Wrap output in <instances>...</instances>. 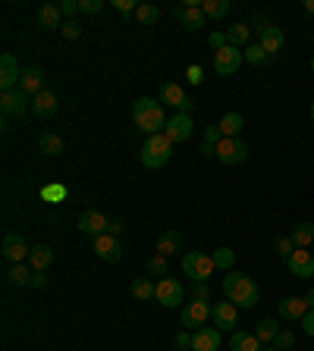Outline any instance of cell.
I'll use <instances>...</instances> for the list:
<instances>
[{
    "label": "cell",
    "instance_id": "ee69618b",
    "mask_svg": "<svg viewBox=\"0 0 314 351\" xmlns=\"http://www.w3.org/2000/svg\"><path fill=\"white\" fill-rule=\"evenodd\" d=\"M113 10L123 16H135V10H138V3L135 0H113Z\"/></svg>",
    "mask_w": 314,
    "mask_h": 351
},
{
    "label": "cell",
    "instance_id": "d6986e66",
    "mask_svg": "<svg viewBox=\"0 0 314 351\" xmlns=\"http://www.w3.org/2000/svg\"><path fill=\"white\" fill-rule=\"evenodd\" d=\"M107 223H110V220L104 217V213H101V210H85L82 217H79V229L85 232V235H91V239H97V235H104L107 232Z\"/></svg>",
    "mask_w": 314,
    "mask_h": 351
},
{
    "label": "cell",
    "instance_id": "f5cc1de1",
    "mask_svg": "<svg viewBox=\"0 0 314 351\" xmlns=\"http://www.w3.org/2000/svg\"><path fill=\"white\" fill-rule=\"evenodd\" d=\"M302 329H305L308 336H314V311H308V314L302 317Z\"/></svg>",
    "mask_w": 314,
    "mask_h": 351
},
{
    "label": "cell",
    "instance_id": "680465c9",
    "mask_svg": "<svg viewBox=\"0 0 314 351\" xmlns=\"http://www.w3.org/2000/svg\"><path fill=\"white\" fill-rule=\"evenodd\" d=\"M261 351H280V348H274V345H264V348Z\"/></svg>",
    "mask_w": 314,
    "mask_h": 351
},
{
    "label": "cell",
    "instance_id": "7dc6e473",
    "mask_svg": "<svg viewBox=\"0 0 314 351\" xmlns=\"http://www.w3.org/2000/svg\"><path fill=\"white\" fill-rule=\"evenodd\" d=\"M57 7H60V13H63V16H69V19H73V16L79 13V0H60Z\"/></svg>",
    "mask_w": 314,
    "mask_h": 351
},
{
    "label": "cell",
    "instance_id": "7a4b0ae2",
    "mask_svg": "<svg viewBox=\"0 0 314 351\" xmlns=\"http://www.w3.org/2000/svg\"><path fill=\"white\" fill-rule=\"evenodd\" d=\"M224 295H226V301H232L236 307H245V311H252L258 304V285H254V279L245 276V273H236V270L224 276Z\"/></svg>",
    "mask_w": 314,
    "mask_h": 351
},
{
    "label": "cell",
    "instance_id": "44dd1931",
    "mask_svg": "<svg viewBox=\"0 0 314 351\" xmlns=\"http://www.w3.org/2000/svg\"><path fill=\"white\" fill-rule=\"evenodd\" d=\"M32 113L35 116H41V120H51L53 113H57V94L53 91H41V94L32 97Z\"/></svg>",
    "mask_w": 314,
    "mask_h": 351
},
{
    "label": "cell",
    "instance_id": "bcb514c9",
    "mask_svg": "<svg viewBox=\"0 0 314 351\" xmlns=\"http://www.w3.org/2000/svg\"><path fill=\"white\" fill-rule=\"evenodd\" d=\"M176 348L192 351V333H189V329H180V333H176Z\"/></svg>",
    "mask_w": 314,
    "mask_h": 351
},
{
    "label": "cell",
    "instance_id": "74e56055",
    "mask_svg": "<svg viewBox=\"0 0 314 351\" xmlns=\"http://www.w3.org/2000/svg\"><path fill=\"white\" fill-rule=\"evenodd\" d=\"M210 257H214L217 270H232V263H236V251H232V248H217Z\"/></svg>",
    "mask_w": 314,
    "mask_h": 351
},
{
    "label": "cell",
    "instance_id": "8d00e7d4",
    "mask_svg": "<svg viewBox=\"0 0 314 351\" xmlns=\"http://www.w3.org/2000/svg\"><path fill=\"white\" fill-rule=\"evenodd\" d=\"M135 19H138V25H154L157 19H160V7H154V3H138Z\"/></svg>",
    "mask_w": 314,
    "mask_h": 351
},
{
    "label": "cell",
    "instance_id": "d4e9b609",
    "mask_svg": "<svg viewBox=\"0 0 314 351\" xmlns=\"http://www.w3.org/2000/svg\"><path fill=\"white\" fill-rule=\"evenodd\" d=\"M180 248H182V232L170 229V232H164V235L157 239V245H154V255H164V257H170V255H176Z\"/></svg>",
    "mask_w": 314,
    "mask_h": 351
},
{
    "label": "cell",
    "instance_id": "6f0895ef",
    "mask_svg": "<svg viewBox=\"0 0 314 351\" xmlns=\"http://www.w3.org/2000/svg\"><path fill=\"white\" fill-rule=\"evenodd\" d=\"M308 116H311V126H314V101H311V110H308Z\"/></svg>",
    "mask_w": 314,
    "mask_h": 351
},
{
    "label": "cell",
    "instance_id": "52a82bcc",
    "mask_svg": "<svg viewBox=\"0 0 314 351\" xmlns=\"http://www.w3.org/2000/svg\"><path fill=\"white\" fill-rule=\"evenodd\" d=\"M0 251H3L7 263H25L32 257L29 242H25L19 232H7V235H3V245H0Z\"/></svg>",
    "mask_w": 314,
    "mask_h": 351
},
{
    "label": "cell",
    "instance_id": "e0dca14e",
    "mask_svg": "<svg viewBox=\"0 0 314 351\" xmlns=\"http://www.w3.org/2000/svg\"><path fill=\"white\" fill-rule=\"evenodd\" d=\"M192 351H220V329L198 326L192 333Z\"/></svg>",
    "mask_w": 314,
    "mask_h": 351
},
{
    "label": "cell",
    "instance_id": "8992f818",
    "mask_svg": "<svg viewBox=\"0 0 314 351\" xmlns=\"http://www.w3.org/2000/svg\"><path fill=\"white\" fill-rule=\"evenodd\" d=\"M210 320L220 333H236L239 326V307L232 304V301H217V304L210 307Z\"/></svg>",
    "mask_w": 314,
    "mask_h": 351
},
{
    "label": "cell",
    "instance_id": "ab89813d",
    "mask_svg": "<svg viewBox=\"0 0 314 351\" xmlns=\"http://www.w3.org/2000/svg\"><path fill=\"white\" fill-rule=\"evenodd\" d=\"M274 251H277V255L283 257V261H289V257H292V251H295V245H292V239H289V235H283V239H277V242H274Z\"/></svg>",
    "mask_w": 314,
    "mask_h": 351
},
{
    "label": "cell",
    "instance_id": "5b68a950",
    "mask_svg": "<svg viewBox=\"0 0 314 351\" xmlns=\"http://www.w3.org/2000/svg\"><path fill=\"white\" fill-rule=\"evenodd\" d=\"M217 160L226 166H239L248 160V144L242 138H220L217 142Z\"/></svg>",
    "mask_w": 314,
    "mask_h": 351
},
{
    "label": "cell",
    "instance_id": "8fae6325",
    "mask_svg": "<svg viewBox=\"0 0 314 351\" xmlns=\"http://www.w3.org/2000/svg\"><path fill=\"white\" fill-rule=\"evenodd\" d=\"M192 132H195V122H192V116H189V113H176V116H170V122H167V129H164V135L170 138L173 144L189 142V138H192Z\"/></svg>",
    "mask_w": 314,
    "mask_h": 351
},
{
    "label": "cell",
    "instance_id": "91938a15",
    "mask_svg": "<svg viewBox=\"0 0 314 351\" xmlns=\"http://www.w3.org/2000/svg\"><path fill=\"white\" fill-rule=\"evenodd\" d=\"M311 73H314V57H311Z\"/></svg>",
    "mask_w": 314,
    "mask_h": 351
},
{
    "label": "cell",
    "instance_id": "7402d4cb",
    "mask_svg": "<svg viewBox=\"0 0 314 351\" xmlns=\"http://www.w3.org/2000/svg\"><path fill=\"white\" fill-rule=\"evenodd\" d=\"M258 44H261L270 57H274V53H280V51H283V44H286L283 29H277V25H264V29H261V41H258Z\"/></svg>",
    "mask_w": 314,
    "mask_h": 351
},
{
    "label": "cell",
    "instance_id": "9c48e42d",
    "mask_svg": "<svg viewBox=\"0 0 314 351\" xmlns=\"http://www.w3.org/2000/svg\"><path fill=\"white\" fill-rule=\"evenodd\" d=\"M210 301H189L186 307H182V329H189V333H195V326H204V323L210 320Z\"/></svg>",
    "mask_w": 314,
    "mask_h": 351
},
{
    "label": "cell",
    "instance_id": "816d5d0a",
    "mask_svg": "<svg viewBox=\"0 0 314 351\" xmlns=\"http://www.w3.org/2000/svg\"><path fill=\"white\" fill-rule=\"evenodd\" d=\"M123 229H126V226H123V220H110V223H107V235H113V239H120Z\"/></svg>",
    "mask_w": 314,
    "mask_h": 351
},
{
    "label": "cell",
    "instance_id": "836d02e7",
    "mask_svg": "<svg viewBox=\"0 0 314 351\" xmlns=\"http://www.w3.org/2000/svg\"><path fill=\"white\" fill-rule=\"evenodd\" d=\"M277 333H280V326H277V320H270V317L254 326V336H258V342H261V345H274Z\"/></svg>",
    "mask_w": 314,
    "mask_h": 351
},
{
    "label": "cell",
    "instance_id": "4dcf8cb0",
    "mask_svg": "<svg viewBox=\"0 0 314 351\" xmlns=\"http://www.w3.org/2000/svg\"><path fill=\"white\" fill-rule=\"evenodd\" d=\"M7 283L10 285H32V270L25 267V263H10V270H7Z\"/></svg>",
    "mask_w": 314,
    "mask_h": 351
},
{
    "label": "cell",
    "instance_id": "d590c367",
    "mask_svg": "<svg viewBox=\"0 0 314 351\" xmlns=\"http://www.w3.org/2000/svg\"><path fill=\"white\" fill-rule=\"evenodd\" d=\"M242 57H245V63H252V66H267L270 63V53L264 51L261 44H248L245 51H242Z\"/></svg>",
    "mask_w": 314,
    "mask_h": 351
},
{
    "label": "cell",
    "instance_id": "603a6c76",
    "mask_svg": "<svg viewBox=\"0 0 314 351\" xmlns=\"http://www.w3.org/2000/svg\"><path fill=\"white\" fill-rule=\"evenodd\" d=\"M63 13H60V7L57 3H45V7L38 10V25L45 31H53V29H63Z\"/></svg>",
    "mask_w": 314,
    "mask_h": 351
},
{
    "label": "cell",
    "instance_id": "9a60e30c",
    "mask_svg": "<svg viewBox=\"0 0 314 351\" xmlns=\"http://www.w3.org/2000/svg\"><path fill=\"white\" fill-rule=\"evenodd\" d=\"M0 110L7 113V116H23L25 110H32V97H25L23 91H3L0 94Z\"/></svg>",
    "mask_w": 314,
    "mask_h": 351
},
{
    "label": "cell",
    "instance_id": "1f68e13d",
    "mask_svg": "<svg viewBox=\"0 0 314 351\" xmlns=\"http://www.w3.org/2000/svg\"><path fill=\"white\" fill-rule=\"evenodd\" d=\"M38 148L45 151L47 157H57V154H63V138L57 132H45L38 138Z\"/></svg>",
    "mask_w": 314,
    "mask_h": 351
},
{
    "label": "cell",
    "instance_id": "6da1fadb",
    "mask_svg": "<svg viewBox=\"0 0 314 351\" xmlns=\"http://www.w3.org/2000/svg\"><path fill=\"white\" fill-rule=\"evenodd\" d=\"M132 120H135V126L142 129L145 135H160L167 129V113H164V104L160 101H154V97H138L132 104Z\"/></svg>",
    "mask_w": 314,
    "mask_h": 351
},
{
    "label": "cell",
    "instance_id": "ac0fdd59",
    "mask_svg": "<svg viewBox=\"0 0 314 351\" xmlns=\"http://www.w3.org/2000/svg\"><path fill=\"white\" fill-rule=\"evenodd\" d=\"M308 311H311V307H308L305 295H302V298H283L277 304L280 320H289V323H302V317H305Z\"/></svg>",
    "mask_w": 314,
    "mask_h": 351
},
{
    "label": "cell",
    "instance_id": "681fc988",
    "mask_svg": "<svg viewBox=\"0 0 314 351\" xmlns=\"http://www.w3.org/2000/svg\"><path fill=\"white\" fill-rule=\"evenodd\" d=\"M220 138H224V135H220V126H208V129H204V142H208V144H217Z\"/></svg>",
    "mask_w": 314,
    "mask_h": 351
},
{
    "label": "cell",
    "instance_id": "5bb4252c",
    "mask_svg": "<svg viewBox=\"0 0 314 351\" xmlns=\"http://www.w3.org/2000/svg\"><path fill=\"white\" fill-rule=\"evenodd\" d=\"M286 267H289V273L295 279H311L314 276V257H311V251L295 248V251H292V257L286 261Z\"/></svg>",
    "mask_w": 314,
    "mask_h": 351
},
{
    "label": "cell",
    "instance_id": "9f6ffc18",
    "mask_svg": "<svg viewBox=\"0 0 314 351\" xmlns=\"http://www.w3.org/2000/svg\"><path fill=\"white\" fill-rule=\"evenodd\" d=\"M305 13L314 16V0H305Z\"/></svg>",
    "mask_w": 314,
    "mask_h": 351
},
{
    "label": "cell",
    "instance_id": "f6af8a7d",
    "mask_svg": "<svg viewBox=\"0 0 314 351\" xmlns=\"http://www.w3.org/2000/svg\"><path fill=\"white\" fill-rule=\"evenodd\" d=\"M210 298V285L208 283H192V301H208Z\"/></svg>",
    "mask_w": 314,
    "mask_h": 351
},
{
    "label": "cell",
    "instance_id": "c3c4849f",
    "mask_svg": "<svg viewBox=\"0 0 314 351\" xmlns=\"http://www.w3.org/2000/svg\"><path fill=\"white\" fill-rule=\"evenodd\" d=\"M208 44L214 47V51H220V47H226V44H230V41H226V35H224V31H210V35H208Z\"/></svg>",
    "mask_w": 314,
    "mask_h": 351
},
{
    "label": "cell",
    "instance_id": "30bf717a",
    "mask_svg": "<svg viewBox=\"0 0 314 351\" xmlns=\"http://www.w3.org/2000/svg\"><path fill=\"white\" fill-rule=\"evenodd\" d=\"M242 63H245V57H242L239 47H232V44L220 47V51L214 53V69H217L220 75H236Z\"/></svg>",
    "mask_w": 314,
    "mask_h": 351
},
{
    "label": "cell",
    "instance_id": "ba28073f",
    "mask_svg": "<svg viewBox=\"0 0 314 351\" xmlns=\"http://www.w3.org/2000/svg\"><path fill=\"white\" fill-rule=\"evenodd\" d=\"M157 101H160V104L176 107L180 113H192L195 110V101L176 82H164V85H160V94H157Z\"/></svg>",
    "mask_w": 314,
    "mask_h": 351
},
{
    "label": "cell",
    "instance_id": "2e32d148",
    "mask_svg": "<svg viewBox=\"0 0 314 351\" xmlns=\"http://www.w3.org/2000/svg\"><path fill=\"white\" fill-rule=\"evenodd\" d=\"M95 255L101 257V261H107V263H117V261H123V245H120V239H113V235H97L95 239Z\"/></svg>",
    "mask_w": 314,
    "mask_h": 351
},
{
    "label": "cell",
    "instance_id": "4316f807",
    "mask_svg": "<svg viewBox=\"0 0 314 351\" xmlns=\"http://www.w3.org/2000/svg\"><path fill=\"white\" fill-rule=\"evenodd\" d=\"M51 261H53V248L51 245H35V248H32L29 267L35 270V273H45V270L51 267Z\"/></svg>",
    "mask_w": 314,
    "mask_h": 351
},
{
    "label": "cell",
    "instance_id": "e575fe53",
    "mask_svg": "<svg viewBox=\"0 0 314 351\" xmlns=\"http://www.w3.org/2000/svg\"><path fill=\"white\" fill-rule=\"evenodd\" d=\"M202 10L208 19H224V16L232 10V3L230 0H202Z\"/></svg>",
    "mask_w": 314,
    "mask_h": 351
},
{
    "label": "cell",
    "instance_id": "7bdbcfd3",
    "mask_svg": "<svg viewBox=\"0 0 314 351\" xmlns=\"http://www.w3.org/2000/svg\"><path fill=\"white\" fill-rule=\"evenodd\" d=\"M101 10H104V0H79V13L95 16V13H101Z\"/></svg>",
    "mask_w": 314,
    "mask_h": 351
},
{
    "label": "cell",
    "instance_id": "4fadbf2b",
    "mask_svg": "<svg viewBox=\"0 0 314 351\" xmlns=\"http://www.w3.org/2000/svg\"><path fill=\"white\" fill-rule=\"evenodd\" d=\"M19 79H23V69H19L16 57L13 53H3V57H0V88L16 91L19 88Z\"/></svg>",
    "mask_w": 314,
    "mask_h": 351
},
{
    "label": "cell",
    "instance_id": "f907efd6",
    "mask_svg": "<svg viewBox=\"0 0 314 351\" xmlns=\"http://www.w3.org/2000/svg\"><path fill=\"white\" fill-rule=\"evenodd\" d=\"M186 75H189V82H192V85H202V82H204L202 66H189V69H186Z\"/></svg>",
    "mask_w": 314,
    "mask_h": 351
},
{
    "label": "cell",
    "instance_id": "11a10c76",
    "mask_svg": "<svg viewBox=\"0 0 314 351\" xmlns=\"http://www.w3.org/2000/svg\"><path fill=\"white\" fill-rule=\"evenodd\" d=\"M305 301H308V307L314 311V289H308V291H305Z\"/></svg>",
    "mask_w": 314,
    "mask_h": 351
},
{
    "label": "cell",
    "instance_id": "484cf974",
    "mask_svg": "<svg viewBox=\"0 0 314 351\" xmlns=\"http://www.w3.org/2000/svg\"><path fill=\"white\" fill-rule=\"evenodd\" d=\"M230 348L232 351H261L264 345L258 342L254 333H242V329H236V333L230 336Z\"/></svg>",
    "mask_w": 314,
    "mask_h": 351
},
{
    "label": "cell",
    "instance_id": "3957f363",
    "mask_svg": "<svg viewBox=\"0 0 314 351\" xmlns=\"http://www.w3.org/2000/svg\"><path fill=\"white\" fill-rule=\"evenodd\" d=\"M170 157H173V142L167 138L164 132H160V135H151V138H145L142 164L148 166V170H160V166H164Z\"/></svg>",
    "mask_w": 314,
    "mask_h": 351
},
{
    "label": "cell",
    "instance_id": "b9f144b4",
    "mask_svg": "<svg viewBox=\"0 0 314 351\" xmlns=\"http://www.w3.org/2000/svg\"><path fill=\"white\" fill-rule=\"evenodd\" d=\"M60 31H63V38H67V41H79V38H82V25H75L73 19H67Z\"/></svg>",
    "mask_w": 314,
    "mask_h": 351
},
{
    "label": "cell",
    "instance_id": "ffe728a7",
    "mask_svg": "<svg viewBox=\"0 0 314 351\" xmlns=\"http://www.w3.org/2000/svg\"><path fill=\"white\" fill-rule=\"evenodd\" d=\"M19 91H23L25 97L41 94V91H45V73H41L38 66L23 69V79H19Z\"/></svg>",
    "mask_w": 314,
    "mask_h": 351
},
{
    "label": "cell",
    "instance_id": "db71d44e",
    "mask_svg": "<svg viewBox=\"0 0 314 351\" xmlns=\"http://www.w3.org/2000/svg\"><path fill=\"white\" fill-rule=\"evenodd\" d=\"M32 285H35V289H45L47 276H45V273H32Z\"/></svg>",
    "mask_w": 314,
    "mask_h": 351
},
{
    "label": "cell",
    "instance_id": "f1b7e54d",
    "mask_svg": "<svg viewBox=\"0 0 314 351\" xmlns=\"http://www.w3.org/2000/svg\"><path fill=\"white\" fill-rule=\"evenodd\" d=\"M248 38H252V25H245V23L232 25V29L226 31V41H230L232 47H239V51H245V47L252 44V41H248Z\"/></svg>",
    "mask_w": 314,
    "mask_h": 351
},
{
    "label": "cell",
    "instance_id": "83f0119b",
    "mask_svg": "<svg viewBox=\"0 0 314 351\" xmlns=\"http://www.w3.org/2000/svg\"><path fill=\"white\" fill-rule=\"evenodd\" d=\"M242 129H245V116L236 110L226 113L224 120H220V135H224V138H239Z\"/></svg>",
    "mask_w": 314,
    "mask_h": 351
},
{
    "label": "cell",
    "instance_id": "f35d334b",
    "mask_svg": "<svg viewBox=\"0 0 314 351\" xmlns=\"http://www.w3.org/2000/svg\"><path fill=\"white\" fill-rule=\"evenodd\" d=\"M148 273L154 279H167V273H170V267H167V257L164 255H154L148 261Z\"/></svg>",
    "mask_w": 314,
    "mask_h": 351
},
{
    "label": "cell",
    "instance_id": "7c38bea8",
    "mask_svg": "<svg viewBox=\"0 0 314 351\" xmlns=\"http://www.w3.org/2000/svg\"><path fill=\"white\" fill-rule=\"evenodd\" d=\"M154 301L164 307H180L182 304V285L176 279H157V291H154Z\"/></svg>",
    "mask_w": 314,
    "mask_h": 351
},
{
    "label": "cell",
    "instance_id": "f546056e",
    "mask_svg": "<svg viewBox=\"0 0 314 351\" xmlns=\"http://www.w3.org/2000/svg\"><path fill=\"white\" fill-rule=\"evenodd\" d=\"M289 239L295 248H308L314 242V223H299V226H292L289 232Z\"/></svg>",
    "mask_w": 314,
    "mask_h": 351
},
{
    "label": "cell",
    "instance_id": "d6a6232c",
    "mask_svg": "<svg viewBox=\"0 0 314 351\" xmlns=\"http://www.w3.org/2000/svg\"><path fill=\"white\" fill-rule=\"evenodd\" d=\"M132 298H138V301H148V298H154V291H157V283H151L148 276H138V279H132Z\"/></svg>",
    "mask_w": 314,
    "mask_h": 351
},
{
    "label": "cell",
    "instance_id": "60d3db41",
    "mask_svg": "<svg viewBox=\"0 0 314 351\" xmlns=\"http://www.w3.org/2000/svg\"><path fill=\"white\" fill-rule=\"evenodd\" d=\"M292 345H295V333H289V329H280L277 339H274V348L286 351V348H292Z\"/></svg>",
    "mask_w": 314,
    "mask_h": 351
},
{
    "label": "cell",
    "instance_id": "277c9868",
    "mask_svg": "<svg viewBox=\"0 0 314 351\" xmlns=\"http://www.w3.org/2000/svg\"><path fill=\"white\" fill-rule=\"evenodd\" d=\"M182 273H186L192 283H208V279L217 273V263H214L210 255H204V251H189V255L182 257Z\"/></svg>",
    "mask_w": 314,
    "mask_h": 351
},
{
    "label": "cell",
    "instance_id": "cb8c5ba5",
    "mask_svg": "<svg viewBox=\"0 0 314 351\" xmlns=\"http://www.w3.org/2000/svg\"><path fill=\"white\" fill-rule=\"evenodd\" d=\"M182 29L186 31H202L204 25H208V16H204V10H202V3H198V7H186V3H182Z\"/></svg>",
    "mask_w": 314,
    "mask_h": 351
}]
</instances>
